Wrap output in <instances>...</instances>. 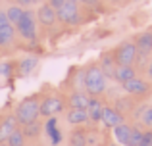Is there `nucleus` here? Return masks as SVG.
I'll use <instances>...</instances> for the list:
<instances>
[{"label":"nucleus","mask_w":152,"mask_h":146,"mask_svg":"<svg viewBox=\"0 0 152 146\" xmlns=\"http://www.w3.org/2000/svg\"><path fill=\"white\" fill-rule=\"evenodd\" d=\"M39 110H41V98H39V94H33V96L25 98V100L18 106V110H15V113H14L15 119H18V125L25 127V125L37 121V117L41 115Z\"/></svg>","instance_id":"obj_1"},{"label":"nucleus","mask_w":152,"mask_h":146,"mask_svg":"<svg viewBox=\"0 0 152 146\" xmlns=\"http://www.w3.org/2000/svg\"><path fill=\"white\" fill-rule=\"evenodd\" d=\"M106 81L108 79L104 77L102 69L98 64L89 65V69L85 71V90L91 98L94 96H102L104 90H106Z\"/></svg>","instance_id":"obj_2"},{"label":"nucleus","mask_w":152,"mask_h":146,"mask_svg":"<svg viewBox=\"0 0 152 146\" xmlns=\"http://www.w3.org/2000/svg\"><path fill=\"white\" fill-rule=\"evenodd\" d=\"M35 17H37L35 12L23 10L21 19H19L18 25H15V31H18L25 41H33V38L37 37V21H35Z\"/></svg>","instance_id":"obj_3"},{"label":"nucleus","mask_w":152,"mask_h":146,"mask_svg":"<svg viewBox=\"0 0 152 146\" xmlns=\"http://www.w3.org/2000/svg\"><path fill=\"white\" fill-rule=\"evenodd\" d=\"M114 60L118 65H133L137 60V48L135 42H123L118 46V50L114 52Z\"/></svg>","instance_id":"obj_4"},{"label":"nucleus","mask_w":152,"mask_h":146,"mask_svg":"<svg viewBox=\"0 0 152 146\" xmlns=\"http://www.w3.org/2000/svg\"><path fill=\"white\" fill-rule=\"evenodd\" d=\"M121 89L125 90L129 96H135V98H145V96H148V94L152 92L150 85H148L146 81H142L141 77H133L131 81L123 83Z\"/></svg>","instance_id":"obj_5"},{"label":"nucleus","mask_w":152,"mask_h":146,"mask_svg":"<svg viewBox=\"0 0 152 146\" xmlns=\"http://www.w3.org/2000/svg\"><path fill=\"white\" fill-rule=\"evenodd\" d=\"M56 17H58L62 23H66V25H75V23H79L77 2H73V0H66L64 6L56 12Z\"/></svg>","instance_id":"obj_6"},{"label":"nucleus","mask_w":152,"mask_h":146,"mask_svg":"<svg viewBox=\"0 0 152 146\" xmlns=\"http://www.w3.org/2000/svg\"><path fill=\"white\" fill-rule=\"evenodd\" d=\"M64 108H66V100L60 96H46L45 100L41 102V110H39V113L45 117H54L58 115L60 112H64Z\"/></svg>","instance_id":"obj_7"},{"label":"nucleus","mask_w":152,"mask_h":146,"mask_svg":"<svg viewBox=\"0 0 152 146\" xmlns=\"http://www.w3.org/2000/svg\"><path fill=\"white\" fill-rule=\"evenodd\" d=\"M14 37H15V27L6 17V12L0 10V46L14 44Z\"/></svg>","instance_id":"obj_8"},{"label":"nucleus","mask_w":152,"mask_h":146,"mask_svg":"<svg viewBox=\"0 0 152 146\" xmlns=\"http://www.w3.org/2000/svg\"><path fill=\"white\" fill-rule=\"evenodd\" d=\"M123 121H125V115H121V113H119L118 110H114L112 106H104L102 115H100V123L106 129H114V127H118V125H121Z\"/></svg>","instance_id":"obj_9"},{"label":"nucleus","mask_w":152,"mask_h":146,"mask_svg":"<svg viewBox=\"0 0 152 146\" xmlns=\"http://www.w3.org/2000/svg\"><path fill=\"white\" fill-rule=\"evenodd\" d=\"M135 48H137V54L150 56V52H152V29L135 37Z\"/></svg>","instance_id":"obj_10"},{"label":"nucleus","mask_w":152,"mask_h":146,"mask_svg":"<svg viewBox=\"0 0 152 146\" xmlns=\"http://www.w3.org/2000/svg\"><path fill=\"white\" fill-rule=\"evenodd\" d=\"M89 102H91V96L85 90H75V92L69 94V98H67V106H69L71 110H85L87 112Z\"/></svg>","instance_id":"obj_11"},{"label":"nucleus","mask_w":152,"mask_h":146,"mask_svg":"<svg viewBox=\"0 0 152 146\" xmlns=\"http://www.w3.org/2000/svg\"><path fill=\"white\" fill-rule=\"evenodd\" d=\"M104 106H106V104L102 102L100 96L91 98L89 108H87V113H89V123H100V115H102Z\"/></svg>","instance_id":"obj_12"},{"label":"nucleus","mask_w":152,"mask_h":146,"mask_svg":"<svg viewBox=\"0 0 152 146\" xmlns=\"http://www.w3.org/2000/svg\"><path fill=\"white\" fill-rule=\"evenodd\" d=\"M35 14H37V19L41 21V25H45V27L54 25L56 19H58V17H56V10H52L48 4H41Z\"/></svg>","instance_id":"obj_13"},{"label":"nucleus","mask_w":152,"mask_h":146,"mask_svg":"<svg viewBox=\"0 0 152 146\" xmlns=\"http://www.w3.org/2000/svg\"><path fill=\"white\" fill-rule=\"evenodd\" d=\"M18 129V119H15V115H6L2 121H0V142H6L8 137L12 135V133Z\"/></svg>","instance_id":"obj_14"},{"label":"nucleus","mask_w":152,"mask_h":146,"mask_svg":"<svg viewBox=\"0 0 152 146\" xmlns=\"http://www.w3.org/2000/svg\"><path fill=\"white\" fill-rule=\"evenodd\" d=\"M131 129L127 123H121L118 127H114V139H115V144L119 146H129V140H131Z\"/></svg>","instance_id":"obj_15"},{"label":"nucleus","mask_w":152,"mask_h":146,"mask_svg":"<svg viewBox=\"0 0 152 146\" xmlns=\"http://www.w3.org/2000/svg\"><path fill=\"white\" fill-rule=\"evenodd\" d=\"M133 77H137V69H135L133 65H118V68H115L114 79L119 83V85H123V83L131 81Z\"/></svg>","instance_id":"obj_16"},{"label":"nucleus","mask_w":152,"mask_h":146,"mask_svg":"<svg viewBox=\"0 0 152 146\" xmlns=\"http://www.w3.org/2000/svg\"><path fill=\"white\" fill-rule=\"evenodd\" d=\"M100 69L104 73V77L106 79H114V73H115V68H118V64H115L114 60V54H104L100 58Z\"/></svg>","instance_id":"obj_17"},{"label":"nucleus","mask_w":152,"mask_h":146,"mask_svg":"<svg viewBox=\"0 0 152 146\" xmlns=\"http://www.w3.org/2000/svg\"><path fill=\"white\" fill-rule=\"evenodd\" d=\"M66 121L69 125H85L89 123V113L85 112V110H67L66 113Z\"/></svg>","instance_id":"obj_18"},{"label":"nucleus","mask_w":152,"mask_h":146,"mask_svg":"<svg viewBox=\"0 0 152 146\" xmlns=\"http://www.w3.org/2000/svg\"><path fill=\"white\" fill-rule=\"evenodd\" d=\"M37 65H39V58L37 56H25L21 62H19V75H21V77H27Z\"/></svg>","instance_id":"obj_19"},{"label":"nucleus","mask_w":152,"mask_h":146,"mask_svg":"<svg viewBox=\"0 0 152 146\" xmlns=\"http://www.w3.org/2000/svg\"><path fill=\"white\" fill-rule=\"evenodd\" d=\"M133 106H135L133 96H121V98H118V100H115V106H112V108L118 110L121 115H125L127 112H133Z\"/></svg>","instance_id":"obj_20"},{"label":"nucleus","mask_w":152,"mask_h":146,"mask_svg":"<svg viewBox=\"0 0 152 146\" xmlns=\"http://www.w3.org/2000/svg\"><path fill=\"white\" fill-rule=\"evenodd\" d=\"M69 146H87V131L85 129H75V131H71Z\"/></svg>","instance_id":"obj_21"},{"label":"nucleus","mask_w":152,"mask_h":146,"mask_svg":"<svg viewBox=\"0 0 152 146\" xmlns=\"http://www.w3.org/2000/svg\"><path fill=\"white\" fill-rule=\"evenodd\" d=\"M4 12H6V17L10 19V23L14 27L18 25V21L21 19V15H23V8L21 6H10L8 10H4Z\"/></svg>","instance_id":"obj_22"},{"label":"nucleus","mask_w":152,"mask_h":146,"mask_svg":"<svg viewBox=\"0 0 152 146\" xmlns=\"http://www.w3.org/2000/svg\"><path fill=\"white\" fill-rule=\"evenodd\" d=\"M6 144H8V146H25V137H23L21 129H15V131L12 133L10 137H8Z\"/></svg>","instance_id":"obj_23"},{"label":"nucleus","mask_w":152,"mask_h":146,"mask_svg":"<svg viewBox=\"0 0 152 146\" xmlns=\"http://www.w3.org/2000/svg\"><path fill=\"white\" fill-rule=\"evenodd\" d=\"M21 133H23L25 139H35V137L41 133V123H39V121H33V123L25 125V127L21 129Z\"/></svg>","instance_id":"obj_24"},{"label":"nucleus","mask_w":152,"mask_h":146,"mask_svg":"<svg viewBox=\"0 0 152 146\" xmlns=\"http://www.w3.org/2000/svg\"><path fill=\"white\" fill-rule=\"evenodd\" d=\"M142 133H145V131H141L139 127H133V129H131V140H129V146H139V142H141V139H142Z\"/></svg>","instance_id":"obj_25"},{"label":"nucleus","mask_w":152,"mask_h":146,"mask_svg":"<svg viewBox=\"0 0 152 146\" xmlns=\"http://www.w3.org/2000/svg\"><path fill=\"white\" fill-rule=\"evenodd\" d=\"M54 129H58V117H56V115L46 119V123H45V133H46V135H50Z\"/></svg>","instance_id":"obj_26"},{"label":"nucleus","mask_w":152,"mask_h":146,"mask_svg":"<svg viewBox=\"0 0 152 146\" xmlns=\"http://www.w3.org/2000/svg\"><path fill=\"white\" fill-rule=\"evenodd\" d=\"M48 137H50V142L54 144V146H58L60 142H62V139H64V135H62V131H60V127L54 129V131H52Z\"/></svg>","instance_id":"obj_27"},{"label":"nucleus","mask_w":152,"mask_h":146,"mask_svg":"<svg viewBox=\"0 0 152 146\" xmlns=\"http://www.w3.org/2000/svg\"><path fill=\"white\" fill-rule=\"evenodd\" d=\"M141 121L146 125V127H152V106H148V108L145 110V113L141 115Z\"/></svg>","instance_id":"obj_28"},{"label":"nucleus","mask_w":152,"mask_h":146,"mask_svg":"<svg viewBox=\"0 0 152 146\" xmlns=\"http://www.w3.org/2000/svg\"><path fill=\"white\" fill-rule=\"evenodd\" d=\"M139 146H152V131L142 133V139H141V142H139Z\"/></svg>","instance_id":"obj_29"},{"label":"nucleus","mask_w":152,"mask_h":146,"mask_svg":"<svg viewBox=\"0 0 152 146\" xmlns=\"http://www.w3.org/2000/svg\"><path fill=\"white\" fill-rule=\"evenodd\" d=\"M12 69H14V65H12L10 62H6V64L0 65V73H2L4 77H12Z\"/></svg>","instance_id":"obj_30"},{"label":"nucleus","mask_w":152,"mask_h":146,"mask_svg":"<svg viewBox=\"0 0 152 146\" xmlns=\"http://www.w3.org/2000/svg\"><path fill=\"white\" fill-rule=\"evenodd\" d=\"M64 2H66V0H48V2H46V4H48V6L52 8V10H56V12H58L60 8L64 6Z\"/></svg>","instance_id":"obj_31"},{"label":"nucleus","mask_w":152,"mask_h":146,"mask_svg":"<svg viewBox=\"0 0 152 146\" xmlns=\"http://www.w3.org/2000/svg\"><path fill=\"white\" fill-rule=\"evenodd\" d=\"M146 75H148V79L152 81V60L148 62V65H146Z\"/></svg>","instance_id":"obj_32"},{"label":"nucleus","mask_w":152,"mask_h":146,"mask_svg":"<svg viewBox=\"0 0 152 146\" xmlns=\"http://www.w3.org/2000/svg\"><path fill=\"white\" fill-rule=\"evenodd\" d=\"M79 2H83V4H89V6H93V4H96L98 0H79Z\"/></svg>","instance_id":"obj_33"},{"label":"nucleus","mask_w":152,"mask_h":146,"mask_svg":"<svg viewBox=\"0 0 152 146\" xmlns=\"http://www.w3.org/2000/svg\"><path fill=\"white\" fill-rule=\"evenodd\" d=\"M18 4H19V6H29L31 0H18Z\"/></svg>","instance_id":"obj_34"},{"label":"nucleus","mask_w":152,"mask_h":146,"mask_svg":"<svg viewBox=\"0 0 152 146\" xmlns=\"http://www.w3.org/2000/svg\"><path fill=\"white\" fill-rule=\"evenodd\" d=\"M31 4H42V0H31Z\"/></svg>","instance_id":"obj_35"},{"label":"nucleus","mask_w":152,"mask_h":146,"mask_svg":"<svg viewBox=\"0 0 152 146\" xmlns=\"http://www.w3.org/2000/svg\"><path fill=\"white\" fill-rule=\"evenodd\" d=\"M0 146H8V144H6V142H0Z\"/></svg>","instance_id":"obj_36"},{"label":"nucleus","mask_w":152,"mask_h":146,"mask_svg":"<svg viewBox=\"0 0 152 146\" xmlns=\"http://www.w3.org/2000/svg\"><path fill=\"white\" fill-rule=\"evenodd\" d=\"M110 146H119V144H110Z\"/></svg>","instance_id":"obj_37"},{"label":"nucleus","mask_w":152,"mask_h":146,"mask_svg":"<svg viewBox=\"0 0 152 146\" xmlns=\"http://www.w3.org/2000/svg\"><path fill=\"white\" fill-rule=\"evenodd\" d=\"M73 2H79V0H73Z\"/></svg>","instance_id":"obj_38"}]
</instances>
